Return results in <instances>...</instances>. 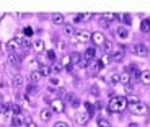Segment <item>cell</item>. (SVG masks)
Listing matches in <instances>:
<instances>
[{
  "label": "cell",
  "mask_w": 150,
  "mask_h": 127,
  "mask_svg": "<svg viewBox=\"0 0 150 127\" xmlns=\"http://www.w3.org/2000/svg\"><path fill=\"white\" fill-rule=\"evenodd\" d=\"M108 108L111 112H122L124 109L127 108V101H126L124 96H112Z\"/></svg>",
  "instance_id": "cell-1"
},
{
  "label": "cell",
  "mask_w": 150,
  "mask_h": 127,
  "mask_svg": "<svg viewBox=\"0 0 150 127\" xmlns=\"http://www.w3.org/2000/svg\"><path fill=\"white\" fill-rule=\"evenodd\" d=\"M131 52L135 54V56H139V57H147L149 56V47L145 44H135L131 47Z\"/></svg>",
  "instance_id": "cell-2"
},
{
  "label": "cell",
  "mask_w": 150,
  "mask_h": 127,
  "mask_svg": "<svg viewBox=\"0 0 150 127\" xmlns=\"http://www.w3.org/2000/svg\"><path fill=\"white\" fill-rule=\"evenodd\" d=\"M131 111H132V114H135V116H145L147 112H149V106H147L145 103H142V101H140L139 104L132 106Z\"/></svg>",
  "instance_id": "cell-3"
},
{
  "label": "cell",
  "mask_w": 150,
  "mask_h": 127,
  "mask_svg": "<svg viewBox=\"0 0 150 127\" xmlns=\"http://www.w3.org/2000/svg\"><path fill=\"white\" fill-rule=\"evenodd\" d=\"M21 39H23V36H16V37H13V39H10V41L7 42L8 51H10V52H15L18 47H21Z\"/></svg>",
  "instance_id": "cell-4"
},
{
  "label": "cell",
  "mask_w": 150,
  "mask_h": 127,
  "mask_svg": "<svg viewBox=\"0 0 150 127\" xmlns=\"http://www.w3.org/2000/svg\"><path fill=\"white\" fill-rule=\"evenodd\" d=\"M74 36H75V39H77V42H88L91 39V33H88V31H85V30L77 31Z\"/></svg>",
  "instance_id": "cell-5"
},
{
  "label": "cell",
  "mask_w": 150,
  "mask_h": 127,
  "mask_svg": "<svg viewBox=\"0 0 150 127\" xmlns=\"http://www.w3.org/2000/svg\"><path fill=\"white\" fill-rule=\"evenodd\" d=\"M124 54H126V51L122 49V46H117V47H114V51H112V54H111V60L121 62V60L124 59Z\"/></svg>",
  "instance_id": "cell-6"
},
{
  "label": "cell",
  "mask_w": 150,
  "mask_h": 127,
  "mask_svg": "<svg viewBox=\"0 0 150 127\" xmlns=\"http://www.w3.org/2000/svg\"><path fill=\"white\" fill-rule=\"evenodd\" d=\"M65 109V103L62 99H52V103H51V111L52 112H64Z\"/></svg>",
  "instance_id": "cell-7"
},
{
  "label": "cell",
  "mask_w": 150,
  "mask_h": 127,
  "mask_svg": "<svg viewBox=\"0 0 150 127\" xmlns=\"http://www.w3.org/2000/svg\"><path fill=\"white\" fill-rule=\"evenodd\" d=\"M91 41H93L96 46H103V42L106 41V37H105V34H103L101 31H95V33H91Z\"/></svg>",
  "instance_id": "cell-8"
},
{
  "label": "cell",
  "mask_w": 150,
  "mask_h": 127,
  "mask_svg": "<svg viewBox=\"0 0 150 127\" xmlns=\"http://www.w3.org/2000/svg\"><path fill=\"white\" fill-rule=\"evenodd\" d=\"M90 119V112L88 111H79L77 112V116H75V121L79 124H86Z\"/></svg>",
  "instance_id": "cell-9"
},
{
  "label": "cell",
  "mask_w": 150,
  "mask_h": 127,
  "mask_svg": "<svg viewBox=\"0 0 150 127\" xmlns=\"http://www.w3.org/2000/svg\"><path fill=\"white\" fill-rule=\"evenodd\" d=\"M51 117H52V111H51V108L41 109V112H39V119H41L42 122H47V121H51Z\"/></svg>",
  "instance_id": "cell-10"
},
{
  "label": "cell",
  "mask_w": 150,
  "mask_h": 127,
  "mask_svg": "<svg viewBox=\"0 0 150 127\" xmlns=\"http://www.w3.org/2000/svg\"><path fill=\"white\" fill-rule=\"evenodd\" d=\"M116 34H117V37H119V39H122V41H126V39H127L129 37V30L126 26H117V30H116Z\"/></svg>",
  "instance_id": "cell-11"
},
{
  "label": "cell",
  "mask_w": 150,
  "mask_h": 127,
  "mask_svg": "<svg viewBox=\"0 0 150 127\" xmlns=\"http://www.w3.org/2000/svg\"><path fill=\"white\" fill-rule=\"evenodd\" d=\"M95 57H96V47H88L85 51V56H83V59L88 60V62H93Z\"/></svg>",
  "instance_id": "cell-12"
},
{
  "label": "cell",
  "mask_w": 150,
  "mask_h": 127,
  "mask_svg": "<svg viewBox=\"0 0 150 127\" xmlns=\"http://www.w3.org/2000/svg\"><path fill=\"white\" fill-rule=\"evenodd\" d=\"M88 67H90V72L93 75H98L100 73V72H101V64H100V60H93V62H90V65H88Z\"/></svg>",
  "instance_id": "cell-13"
},
{
  "label": "cell",
  "mask_w": 150,
  "mask_h": 127,
  "mask_svg": "<svg viewBox=\"0 0 150 127\" xmlns=\"http://www.w3.org/2000/svg\"><path fill=\"white\" fill-rule=\"evenodd\" d=\"M33 49L34 51H38V52H44L46 51V44L42 39H36V41L33 42Z\"/></svg>",
  "instance_id": "cell-14"
},
{
  "label": "cell",
  "mask_w": 150,
  "mask_h": 127,
  "mask_svg": "<svg viewBox=\"0 0 150 127\" xmlns=\"http://www.w3.org/2000/svg\"><path fill=\"white\" fill-rule=\"evenodd\" d=\"M28 78H30V82L33 83V85H36V83H39V80H41V75H39L38 70H31L30 75H28Z\"/></svg>",
  "instance_id": "cell-15"
},
{
  "label": "cell",
  "mask_w": 150,
  "mask_h": 127,
  "mask_svg": "<svg viewBox=\"0 0 150 127\" xmlns=\"http://www.w3.org/2000/svg\"><path fill=\"white\" fill-rule=\"evenodd\" d=\"M126 101H127V104L132 108V106H135V104L140 103V98L137 96V95H129V96H126Z\"/></svg>",
  "instance_id": "cell-16"
},
{
  "label": "cell",
  "mask_w": 150,
  "mask_h": 127,
  "mask_svg": "<svg viewBox=\"0 0 150 127\" xmlns=\"http://www.w3.org/2000/svg\"><path fill=\"white\" fill-rule=\"evenodd\" d=\"M62 34H64L65 37H70V36H74V34H75V30H74V26H72V25H64V28H62Z\"/></svg>",
  "instance_id": "cell-17"
},
{
  "label": "cell",
  "mask_w": 150,
  "mask_h": 127,
  "mask_svg": "<svg viewBox=\"0 0 150 127\" xmlns=\"http://www.w3.org/2000/svg\"><path fill=\"white\" fill-rule=\"evenodd\" d=\"M129 82H131V73H129V72H121L119 73V83L129 85Z\"/></svg>",
  "instance_id": "cell-18"
},
{
  "label": "cell",
  "mask_w": 150,
  "mask_h": 127,
  "mask_svg": "<svg viewBox=\"0 0 150 127\" xmlns=\"http://www.w3.org/2000/svg\"><path fill=\"white\" fill-rule=\"evenodd\" d=\"M140 82H142L144 85H150V70L140 72Z\"/></svg>",
  "instance_id": "cell-19"
},
{
  "label": "cell",
  "mask_w": 150,
  "mask_h": 127,
  "mask_svg": "<svg viewBox=\"0 0 150 127\" xmlns=\"http://www.w3.org/2000/svg\"><path fill=\"white\" fill-rule=\"evenodd\" d=\"M11 85L15 86V88H20V86L25 85V78H23L21 75H16V77H13V80H11Z\"/></svg>",
  "instance_id": "cell-20"
},
{
  "label": "cell",
  "mask_w": 150,
  "mask_h": 127,
  "mask_svg": "<svg viewBox=\"0 0 150 127\" xmlns=\"http://www.w3.org/2000/svg\"><path fill=\"white\" fill-rule=\"evenodd\" d=\"M140 31H142L144 34L150 33V18L142 20V23H140Z\"/></svg>",
  "instance_id": "cell-21"
},
{
  "label": "cell",
  "mask_w": 150,
  "mask_h": 127,
  "mask_svg": "<svg viewBox=\"0 0 150 127\" xmlns=\"http://www.w3.org/2000/svg\"><path fill=\"white\" fill-rule=\"evenodd\" d=\"M38 72H39L41 77H51V67H47V65H39Z\"/></svg>",
  "instance_id": "cell-22"
},
{
  "label": "cell",
  "mask_w": 150,
  "mask_h": 127,
  "mask_svg": "<svg viewBox=\"0 0 150 127\" xmlns=\"http://www.w3.org/2000/svg\"><path fill=\"white\" fill-rule=\"evenodd\" d=\"M103 51H105V54H109L111 51H114V44H112V41L106 39V41L103 42Z\"/></svg>",
  "instance_id": "cell-23"
},
{
  "label": "cell",
  "mask_w": 150,
  "mask_h": 127,
  "mask_svg": "<svg viewBox=\"0 0 150 127\" xmlns=\"http://www.w3.org/2000/svg\"><path fill=\"white\" fill-rule=\"evenodd\" d=\"M25 124V119L21 116H11V126L13 127H20Z\"/></svg>",
  "instance_id": "cell-24"
},
{
  "label": "cell",
  "mask_w": 150,
  "mask_h": 127,
  "mask_svg": "<svg viewBox=\"0 0 150 127\" xmlns=\"http://www.w3.org/2000/svg\"><path fill=\"white\" fill-rule=\"evenodd\" d=\"M64 21H65V18H64L62 13H54L52 15V23L54 25H62Z\"/></svg>",
  "instance_id": "cell-25"
},
{
  "label": "cell",
  "mask_w": 150,
  "mask_h": 127,
  "mask_svg": "<svg viewBox=\"0 0 150 127\" xmlns=\"http://www.w3.org/2000/svg\"><path fill=\"white\" fill-rule=\"evenodd\" d=\"M8 64H11V65H18V64H20V57L18 56H16V54L15 52H10V54H8Z\"/></svg>",
  "instance_id": "cell-26"
},
{
  "label": "cell",
  "mask_w": 150,
  "mask_h": 127,
  "mask_svg": "<svg viewBox=\"0 0 150 127\" xmlns=\"http://www.w3.org/2000/svg\"><path fill=\"white\" fill-rule=\"evenodd\" d=\"M49 83H51V86H60L62 85V80L59 78V77H57V75H52V77H49Z\"/></svg>",
  "instance_id": "cell-27"
},
{
  "label": "cell",
  "mask_w": 150,
  "mask_h": 127,
  "mask_svg": "<svg viewBox=\"0 0 150 127\" xmlns=\"http://www.w3.org/2000/svg\"><path fill=\"white\" fill-rule=\"evenodd\" d=\"M62 65H60V62H54L52 64V67H51V73H54V75H57V73H60L62 72Z\"/></svg>",
  "instance_id": "cell-28"
},
{
  "label": "cell",
  "mask_w": 150,
  "mask_h": 127,
  "mask_svg": "<svg viewBox=\"0 0 150 127\" xmlns=\"http://www.w3.org/2000/svg\"><path fill=\"white\" fill-rule=\"evenodd\" d=\"M10 114L11 116H20L21 114V108L18 104H10Z\"/></svg>",
  "instance_id": "cell-29"
},
{
  "label": "cell",
  "mask_w": 150,
  "mask_h": 127,
  "mask_svg": "<svg viewBox=\"0 0 150 127\" xmlns=\"http://www.w3.org/2000/svg\"><path fill=\"white\" fill-rule=\"evenodd\" d=\"M109 83L111 85H117L119 83V73H116V72H112V73H109Z\"/></svg>",
  "instance_id": "cell-30"
},
{
  "label": "cell",
  "mask_w": 150,
  "mask_h": 127,
  "mask_svg": "<svg viewBox=\"0 0 150 127\" xmlns=\"http://www.w3.org/2000/svg\"><path fill=\"white\" fill-rule=\"evenodd\" d=\"M109 62H111V56H109V54H103L101 59H100L101 67H106V65H109Z\"/></svg>",
  "instance_id": "cell-31"
},
{
  "label": "cell",
  "mask_w": 150,
  "mask_h": 127,
  "mask_svg": "<svg viewBox=\"0 0 150 127\" xmlns=\"http://www.w3.org/2000/svg\"><path fill=\"white\" fill-rule=\"evenodd\" d=\"M69 98H70V99H69V101H70V106H72V108H75V109H77V108H79L80 104H82V101H80L79 98L72 96V95H69Z\"/></svg>",
  "instance_id": "cell-32"
},
{
  "label": "cell",
  "mask_w": 150,
  "mask_h": 127,
  "mask_svg": "<svg viewBox=\"0 0 150 127\" xmlns=\"http://www.w3.org/2000/svg\"><path fill=\"white\" fill-rule=\"evenodd\" d=\"M60 65H62V67H70V65H72V59H70V56H69V54L60 59Z\"/></svg>",
  "instance_id": "cell-33"
},
{
  "label": "cell",
  "mask_w": 150,
  "mask_h": 127,
  "mask_svg": "<svg viewBox=\"0 0 150 127\" xmlns=\"http://www.w3.org/2000/svg\"><path fill=\"white\" fill-rule=\"evenodd\" d=\"M31 46H33V44H31L30 37H23V39H21V47L25 49V51H28V49H30Z\"/></svg>",
  "instance_id": "cell-34"
},
{
  "label": "cell",
  "mask_w": 150,
  "mask_h": 127,
  "mask_svg": "<svg viewBox=\"0 0 150 127\" xmlns=\"http://www.w3.org/2000/svg\"><path fill=\"white\" fill-rule=\"evenodd\" d=\"M70 59H72V64L79 65V62L82 60V56H80L79 52H74V54H70Z\"/></svg>",
  "instance_id": "cell-35"
},
{
  "label": "cell",
  "mask_w": 150,
  "mask_h": 127,
  "mask_svg": "<svg viewBox=\"0 0 150 127\" xmlns=\"http://www.w3.org/2000/svg\"><path fill=\"white\" fill-rule=\"evenodd\" d=\"M103 20H106V21H112V20H117L119 16L116 15V13H105V15L101 16Z\"/></svg>",
  "instance_id": "cell-36"
},
{
  "label": "cell",
  "mask_w": 150,
  "mask_h": 127,
  "mask_svg": "<svg viewBox=\"0 0 150 127\" xmlns=\"http://www.w3.org/2000/svg\"><path fill=\"white\" fill-rule=\"evenodd\" d=\"M25 126H26V127H38V126H36V122H34V121L31 119L30 116L25 117Z\"/></svg>",
  "instance_id": "cell-37"
},
{
  "label": "cell",
  "mask_w": 150,
  "mask_h": 127,
  "mask_svg": "<svg viewBox=\"0 0 150 127\" xmlns=\"http://www.w3.org/2000/svg\"><path fill=\"white\" fill-rule=\"evenodd\" d=\"M98 127H111V126H109V122L105 117H100V119H98Z\"/></svg>",
  "instance_id": "cell-38"
},
{
  "label": "cell",
  "mask_w": 150,
  "mask_h": 127,
  "mask_svg": "<svg viewBox=\"0 0 150 127\" xmlns=\"http://www.w3.org/2000/svg\"><path fill=\"white\" fill-rule=\"evenodd\" d=\"M121 18L124 20V23H126L127 26H129V25H132V18H131V15H129V13H124V15L121 16Z\"/></svg>",
  "instance_id": "cell-39"
},
{
  "label": "cell",
  "mask_w": 150,
  "mask_h": 127,
  "mask_svg": "<svg viewBox=\"0 0 150 127\" xmlns=\"http://www.w3.org/2000/svg\"><path fill=\"white\" fill-rule=\"evenodd\" d=\"M88 65H90V62H88V60H85V59L82 57V60L79 62V67H80V68H86Z\"/></svg>",
  "instance_id": "cell-40"
},
{
  "label": "cell",
  "mask_w": 150,
  "mask_h": 127,
  "mask_svg": "<svg viewBox=\"0 0 150 127\" xmlns=\"http://www.w3.org/2000/svg\"><path fill=\"white\" fill-rule=\"evenodd\" d=\"M46 54H47V59H49V60H56V52H54L52 49H49Z\"/></svg>",
  "instance_id": "cell-41"
},
{
  "label": "cell",
  "mask_w": 150,
  "mask_h": 127,
  "mask_svg": "<svg viewBox=\"0 0 150 127\" xmlns=\"http://www.w3.org/2000/svg\"><path fill=\"white\" fill-rule=\"evenodd\" d=\"M52 127H69V124H67V122H64V121H57V122L54 124Z\"/></svg>",
  "instance_id": "cell-42"
},
{
  "label": "cell",
  "mask_w": 150,
  "mask_h": 127,
  "mask_svg": "<svg viewBox=\"0 0 150 127\" xmlns=\"http://www.w3.org/2000/svg\"><path fill=\"white\" fill-rule=\"evenodd\" d=\"M124 90H126V95H134V88H132V86H129V85H126L124 86Z\"/></svg>",
  "instance_id": "cell-43"
},
{
  "label": "cell",
  "mask_w": 150,
  "mask_h": 127,
  "mask_svg": "<svg viewBox=\"0 0 150 127\" xmlns=\"http://www.w3.org/2000/svg\"><path fill=\"white\" fill-rule=\"evenodd\" d=\"M74 21H75V23H83V13H80V15H77V16H75V18H74Z\"/></svg>",
  "instance_id": "cell-44"
},
{
  "label": "cell",
  "mask_w": 150,
  "mask_h": 127,
  "mask_svg": "<svg viewBox=\"0 0 150 127\" xmlns=\"http://www.w3.org/2000/svg\"><path fill=\"white\" fill-rule=\"evenodd\" d=\"M57 47H59L60 51H65V47H67V44H65L64 41H59V42H57Z\"/></svg>",
  "instance_id": "cell-45"
},
{
  "label": "cell",
  "mask_w": 150,
  "mask_h": 127,
  "mask_svg": "<svg viewBox=\"0 0 150 127\" xmlns=\"http://www.w3.org/2000/svg\"><path fill=\"white\" fill-rule=\"evenodd\" d=\"M23 33L26 34V37H30V36H31V33H33V30H31L30 26H26V28H25V30H23Z\"/></svg>",
  "instance_id": "cell-46"
},
{
  "label": "cell",
  "mask_w": 150,
  "mask_h": 127,
  "mask_svg": "<svg viewBox=\"0 0 150 127\" xmlns=\"http://www.w3.org/2000/svg\"><path fill=\"white\" fill-rule=\"evenodd\" d=\"M26 91H28V93H34V91H36V88H34V85H33V83H31V85L26 88Z\"/></svg>",
  "instance_id": "cell-47"
},
{
  "label": "cell",
  "mask_w": 150,
  "mask_h": 127,
  "mask_svg": "<svg viewBox=\"0 0 150 127\" xmlns=\"http://www.w3.org/2000/svg\"><path fill=\"white\" fill-rule=\"evenodd\" d=\"M100 25H101L103 28H108V26H109V21H106V20H103V18H101V21H100Z\"/></svg>",
  "instance_id": "cell-48"
},
{
  "label": "cell",
  "mask_w": 150,
  "mask_h": 127,
  "mask_svg": "<svg viewBox=\"0 0 150 127\" xmlns=\"http://www.w3.org/2000/svg\"><path fill=\"white\" fill-rule=\"evenodd\" d=\"M91 18H93L91 13H83V20H91Z\"/></svg>",
  "instance_id": "cell-49"
},
{
  "label": "cell",
  "mask_w": 150,
  "mask_h": 127,
  "mask_svg": "<svg viewBox=\"0 0 150 127\" xmlns=\"http://www.w3.org/2000/svg\"><path fill=\"white\" fill-rule=\"evenodd\" d=\"M127 127H139V124H135V122H129Z\"/></svg>",
  "instance_id": "cell-50"
},
{
  "label": "cell",
  "mask_w": 150,
  "mask_h": 127,
  "mask_svg": "<svg viewBox=\"0 0 150 127\" xmlns=\"http://www.w3.org/2000/svg\"><path fill=\"white\" fill-rule=\"evenodd\" d=\"M2 49H4V44H2V41H0V52H2Z\"/></svg>",
  "instance_id": "cell-51"
},
{
  "label": "cell",
  "mask_w": 150,
  "mask_h": 127,
  "mask_svg": "<svg viewBox=\"0 0 150 127\" xmlns=\"http://www.w3.org/2000/svg\"><path fill=\"white\" fill-rule=\"evenodd\" d=\"M2 18H4V13H0V20H2Z\"/></svg>",
  "instance_id": "cell-52"
}]
</instances>
